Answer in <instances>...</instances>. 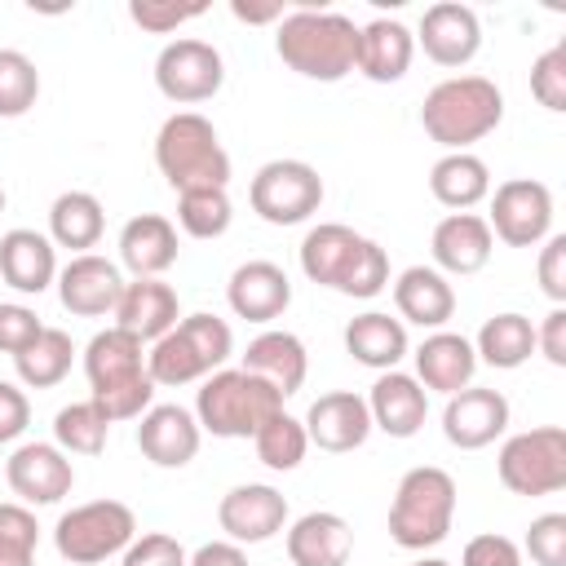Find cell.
<instances>
[{"instance_id":"6da1fadb","label":"cell","mask_w":566,"mask_h":566,"mask_svg":"<svg viewBox=\"0 0 566 566\" xmlns=\"http://www.w3.org/2000/svg\"><path fill=\"white\" fill-rule=\"evenodd\" d=\"M274 53L296 75L318 80V84H336L358 62V27H354V18H345L336 9L301 4V9H292V13L279 18V27H274Z\"/></svg>"},{"instance_id":"7a4b0ae2","label":"cell","mask_w":566,"mask_h":566,"mask_svg":"<svg viewBox=\"0 0 566 566\" xmlns=\"http://www.w3.org/2000/svg\"><path fill=\"white\" fill-rule=\"evenodd\" d=\"M301 270L310 283L332 287L340 296H376L389 283V256L376 239L340 226V221H323L301 239Z\"/></svg>"},{"instance_id":"3957f363","label":"cell","mask_w":566,"mask_h":566,"mask_svg":"<svg viewBox=\"0 0 566 566\" xmlns=\"http://www.w3.org/2000/svg\"><path fill=\"white\" fill-rule=\"evenodd\" d=\"M84 376H88L93 402L111 424L137 420L142 411L155 407V380L146 371L142 340L119 327H106L84 345Z\"/></svg>"},{"instance_id":"277c9868","label":"cell","mask_w":566,"mask_h":566,"mask_svg":"<svg viewBox=\"0 0 566 566\" xmlns=\"http://www.w3.org/2000/svg\"><path fill=\"white\" fill-rule=\"evenodd\" d=\"M504 119V93L486 75H451L424 93L420 124L447 150H469Z\"/></svg>"},{"instance_id":"5b68a950","label":"cell","mask_w":566,"mask_h":566,"mask_svg":"<svg viewBox=\"0 0 566 566\" xmlns=\"http://www.w3.org/2000/svg\"><path fill=\"white\" fill-rule=\"evenodd\" d=\"M155 164H159L164 181L177 195L199 190V186H221L226 190V181H230V155H226L212 119H203L199 111H177L159 124Z\"/></svg>"},{"instance_id":"8992f818","label":"cell","mask_w":566,"mask_h":566,"mask_svg":"<svg viewBox=\"0 0 566 566\" xmlns=\"http://www.w3.org/2000/svg\"><path fill=\"white\" fill-rule=\"evenodd\" d=\"M451 522H455V478L438 464L407 469L389 504V539L407 553H424L447 539Z\"/></svg>"},{"instance_id":"52a82bcc","label":"cell","mask_w":566,"mask_h":566,"mask_svg":"<svg viewBox=\"0 0 566 566\" xmlns=\"http://www.w3.org/2000/svg\"><path fill=\"white\" fill-rule=\"evenodd\" d=\"M279 411H283V398L243 367H221L203 376V389L195 398V420L212 438H252Z\"/></svg>"},{"instance_id":"ba28073f","label":"cell","mask_w":566,"mask_h":566,"mask_svg":"<svg viewBox=\"0 0 566 566\" xmlns=\"http://www.w3.org/2000/svg\"><path fill=\"white\" fill-rule=\"evenodd\" d=\"M234 349V336H230V323L217 318V314H186L177 318L172 332H164L150 354H146V371L155 385H190V380H203L212 371H221V363L230 358Z\"/></svg>"},{"instance_id":"9c48e42d","label":"cell","mask_w":566,"mask_h":566,"mask_svg":"<svg viewBox=\"0 0 566 566\" xmlns=\"http://www.w3.org/2000/svg\"><path fill=\"white\" fill-rule=\"evenodd\" d=\"M137 539V517L128 504L119 500H88L75 504L57 517L53 526V548L71 562V566H97L115 553H124Z\"/></svg>"},{"instance_id":"30bf717a","label":"cell","mask_w":566,"mask_h":566,"mask_svg":"<svg viewBox=\"0 0 566 566\" xmlns=\"http://www.w3.org/2000/svg\"><path fill=\"white\" fill-rule=\"evenodd\" d=\"M495 473L513 495H553V491H562L566 486V429L562 424H539V429L513 433L500 447Z\"/></svg>"},{"instance_id":"8fae6325","label":"cell","mask_w":566,"mask_h":566,"mask_svg":"<svg viewBox=\"0 0 566 566\" xmlns=\"http://www.w3.org/2000/svg\"><path fill=\"white\" fill-rule=\"evenodd\" d=\"M248 203L270 226L310 221L323 203V177L305 159H270L256 168V177L248 186Z\"/></svg>"},{"instance_id":"7c38bea8","label":"cell","mask_w":566,"mask_h":566,"mask_svg":"<svg viewBox=\"0 0 566 566\" xmlns=\"http://www.w3.org/2000/svg\"><path fill=\"white\" fill-rule=\"evenodd\" d=\"M491 239L509 248H535L553 234V190L535 177H509L491 195Z\"/></svg>"},{"instance_id":"4fadbf2b","label":"cell","mask_w":566,"mask_h":566,"mask_svg":"<svg viewBox=\"0 0 566 566\" xmlns=\"http://www.w3.org/2000/svg\"><path fill=\"white\" fill-rule=\"evenodd\" d=\"M221 84H226V62L208 40L181 35V40H168L155 57V88L177 106L208 102L221 93Z\"/></svg>"},{"instance_id":"5bb4252c","label":"cell","mask_w":566,"mask_h":566,"mask_svg":"<svg viewBox=\"0 0 566 566\" xmlns=\"http://www.w3.org/2000/svg\"><path fill=\"white\" fill-rule=\"evenodd\" d=\"M4 478H9V491L18 495V504H57L75 486L71 455L57 442H22L4 460Z\"/></svg>"},{"instance_id":"9a60e30c","label":"cell","mask_w":566,"mask_h":566,"mask_svg":"<svg viewBox=\"0 0 566 566\" xmlns=\"http://www.w3.org/2000/svg\"><path fill=\"white\" fill-rule=\"evenodd\" d=\"M305 438L318 447V451H332V455H345V451H358L367 438H371V411H367V398L354 394V389H332V394H318L305 411Z\"/></svg>"},{"instance_id":"2e32d148","label":"cell","mask_w":566,"mask_h":566,"mask_svg":"<svg viewBox=\"0 0 566 566\" xmlns=\"http://www.w3.org/2000/svg\"><path fill=\"white\" fill-rule=\"evenodd\" d=\"M217 522L230 535V544H265L287 526V500L265 482H243L221 495Z\"/></svg>"},{"instance_id":"e0dca14e","label":"cell","mask_w":566,"mask_h":566,"mask_svg":"<svg viewBox=\"0 0 566 566\" xmlns=\"http://www.w3.org/2000/svg\"><path fill=\"white\" fill-rule=\"evenodd\" d=\"M504 429H509V398H504L500 389L469 385V389L451 394L447 407H442V433H447V442L460 447V451H482V447H491Z\"/></svg>"},{"instance_id":"ac0fdd59","label":"cell","mask_w":566,"mask_h":566,"mask_svg":"<svg viewBox=\"0 0 566 566\" xmlns=\"http://www.w3.org/2000/svg\"><path fill=\"white\" fill-rule=\"evenodd\" d=\"M416 44L424 49L429 62L438 66H464L478 57L482 49V22L469 4L460 0H438L424 9L420 18V31H416Z\"/></svg>"},{"instance_id":"d6986e66","label":"cell","mask_w":566,"mask_h":566,"mask_svg":"<svg viewBox=\"0 0 566 566\" xmlns=\"http://www.w3.org/2000/svg\"><path fill=\"white\" fill-rule=\"evenodd\" d=\"M124 292V274L115 261L97 256V252H80L57 270V301L62 310L80 314V318H102L115 314V301Z\"/></svg>"},{"instance_id":"ffe728a7","label":"cell","mask_w":566,"mask_h":566,"mask_svg":"<svg viewBox=\"0 0 566 566\" xmlns=\"http://www.w3.org/2000/svg\"><path fill=\"white\" fill-rule=\"evenodd\" d=\"M137 447L150 464L159 469H181L199 455V442H203V429L195 420V411L177 407V402H155L150 411L137 416Z\"/></svg>"},{"instance_id":"44dd1931","label":"cell","mask_w":566,"mask_h":566,"mask_svg":"<svg viewBox=\"0 0 566 566\" xmlns=\"http://www.w3.org/2000/svg\"><path fill=\"white\" fill-rule=\"evenodd\" d=\"M367 411H371V429L389 433V438H416L424 416H429V394L416 376L407 371H380L371 394H367Z\"/></svg>"},{"instance_id":"7402d4cb","label":"cell","mask_w":566,"mask_h":566,"mask_svg":"<svg viewBox=\"0 0 566 566\" xmlns=\"http://www.w3.org/2000/svg\"><path fill=\"white\" fill-rule=\"evenodd\" d=\"M429 252H433V270H447V274H478V270L491 261L495 239H491L486 217H478V212H447V217L433 226Z\"/></svg>"},{"instance_id":"603a6c76","label":"cell","mask_w":566,"mask_h":566,"mask_svg":"<svg viewBox=\"0 0 566 566\" xmlns=\"http://www.w3.org/2000/svg\"><path fill=\"white\" fill-rule=\"evenodd\" d=\"M181 318V305H177V292L164 283V279H133L124 283L119 301H115V327L137 336L142 345L159 340L164 332H172Z\"/></svg>"},{"instance_id":"cb8c5ba5","label":"cell","mask_w":566,"mask_h":566,"mask_svg":"<svg viewBox=\"0 0 566 566\" xmlns=\"http://www.w3.org/2000/svg\"><path fill=\"white\" fill-rule=\"evenodd\" d=\"M226 301L239 318L270 323L292 305V279L274 261H243L226 283Z\"/></svg>"},{"instance_id":"d4e9b609","label":"cell","mask_w":566,"mask_h":566,"mask_svg":"<svg viewBox=\"0 0 566 566\" xmlns=\"http://www.w3.org/2000/svg\"><path fill=\"white\" fill-rule=\"evenodd\" d=\"M0 279L22 292V296H40L53 279H57V252L53 239L40 230H4L0 234Z\"/></svg>"},{"instance_id":"484cf974","label":"cell","mask_w":566,"mask_h":566,"mask_svg":"<svg viewBox=\"0 0 566 566\" xmlns=\"http://www.w3.org/2000/svg\"><path fill=\"white\" fill-rule=\"evenodd\" d=\"M354 553V531L340 513L314 509L287 526V562L292 566H345Z\"/></svg>"},{"instance_id":"4316f807","label":"cell","mask_w":566,"mask_h":566,"mask_svg":"<svg viewBox=\"0 0 566 566\" xmlns=\"http://www.w3.org/2000/svg\"><path fill=\"white\" fill-rule=\"evenodd\" d=\"M473 371H478V354H473V340H464L460 332H433L420 340L416 349V380L438 394H460L473 385Z\"/></svg>"},{"instance_id":"83f0119b","label":"cell","mask_w":566,"mask_h":566,"mask_svg":"<svg viewBox=\"0 0 566 566\" xmlns=\"http://www.w3.org/2000/svg\"><path fill=\"white\" fill-rule=\"evenodd\" d=\"M416 53V35L398 22V18H371L367 27H358V62L354 71L367 75L371 84H394L407 75Z\"/></svg>"},{"instance_id":"f1b7e54d","label":"cell","mask_w":566,"mask_h":566,"mask_svg":"<svg viewBox=\"0 0 566 566\" xmlns=\"http://www.w3.org/2000/svg\"><path fill=\"white\" fill-rule=\"evenodd\" d=\"M243 371L261 376L279 398H292V394L305 385L310 354H305L301 336L270 327V332H261V336L248 345V354H243Z\"/></svg>"},{"instance_id":"f546056e","label":"cell","mask_w":566,"mask_h":566,"mask_svg":"<svg viewBox=\"0 0 566 566\" xmlns=\"http://www.w3.org/2000/svg\"><path fill=\"white\" fill-rule=\"evenodd\" d=\"M394 305H398V314L407 323L442 332V323L455 314V287L433 265H407L394 279Z\"/></svg>"},{"instance_id":"4dcf8cb0","label":"cell","mask_w":566,"mask_h":566,"mask_svg":"<svg viewBox=\"0 0 566 566\" xmlns=\"http://www.w3.org/2000/svg\"><path fill=\"white\" fill-rule=\"evenodd\" d=\"M119 261L133 279H159L177 261V226L159 212H142L119 230Z\"/></svg>"},{"instance_id":"1f68e13d","label":"cell","mask_w":566,"mask_h":566,"mask_svg":"<svg viewBox=\"0 0 566 566\" xmlns=\"http://www.w3.org/2000/svg\"><path fill=\"white\" fill-rule=\"evenodd\" d=\"M345 349L354 363H363L371 371H394L407 358V327H402V318L367 310L345 323Z\"/></svg>"},{"instance_id":"d6a6232c","label":"cell","mask_w":566,"mask_h":566,"mask_svg":"<svg viewBox=\"0 0 566 566\" xmlns=\"http://www.w3.org/2000/svg\"><path fill=\"white\" fill-rule=\"evenodd\" d=\"M429 190L442 208L451 212H469L473 203H482L491 195V168L473 155V150H447L433 168H429Z\"/></svg>"},{"instance_id":"836d02e7","label":"cell","mask_w":566,"mask_h":566,"mask_svg":"<svg viewBox=\"0 0 566 566\" xmlns=\"http://www.w3.org/2000/svg\"><path fill=\"white\" fill-rule=\"evenodd\" d=\"M102 230H106V212H102L97 195H88V190H66V195L53 199V208H49V239H53L57 248H71V252L80 256V252L97 248Z\"/></svg>"},{"instance_id":"e575fe53","label":"cell","mask_w":566,"mask_h":566,"mask_svg":"<svg viewBox=\"0 0 566 566\" xmlns=\"http://www.w3.org/2000/svg\"><path fill=\"white\" fill-rule=\"evenodd\" d=\"M473 354H478V363L500 367V371L522 367L535 354V327H531V318L526 314H513V310L486 318L482 332H478V340H473Z\"/></svg>"},{"instance_id":"d590c367","label":"cell","mask_w":566,"mask_h":566,"mask_svg":"<svg viewBox=\"0 0 566 566\" xmlns=\"http://www.w3.org/2000/svg\"><path fill=\"white\" fill-rule=\"evenodd\" d=\"M71 363H75V345H71V336H66L62 327H44V332L13 358L18 380L31 385V389H53V385L71 371Z\"/></svg>"},{"instance_id":"8d00e7d4","label":"cell","mask_w":566,"mask_h":566,"mask_svg":"<svg viewBox=\"0 0 566 566\" xmlns=\"http://www.w3.org/2000/svg\"><path fill=\"white\" fill-rule=\"evenodd\" d=\"M106 433H111V420L102 416V407L93 398L71 402L53 416V442L66 455H97L106 447Z\"/></svg>"},{"instance_id":"74e56055","label":"cell","mask_w":566,"mask_h":566,"mask_svg":"<svg viewBox=\"0 0 566 566\" xmlns=\"http://www.w3.org/2000/svg\"><path fill=\"white\" fill-rule=\"evenodd\" d=\"M230 195L221 186H199V190H181L177 195V226L190 239H221L230 230Z\"/></svg>"},{"instance_id":"f35d334b","label":"cell","mask_w":566,"mask_h":566,"mask_svg":"<svg viewBox=\"0 0 566 566\" xmlns=\"http://www.w3.org/2000/svg\"><path fill=\"white\" fill-rule=\"evenodd\" d=\"M252 447H256V460H261L265 469L287 473V469H296V464L305 460L310 438H305V424H301L296 416L279 411V416H270V420L252 433Z\"/></svg>"},{"instance_id":"ab89813d","label":"cell","mask_w":566,"mask_h":566,"mask_svg":"<svg viewBox=\"0 0 566 566\" xmlns=\"http://www.w3.org/2000/svg\"><path fill=\"white\" fill-rule=\"evenodd\" d=\"M40 97V71L22 49H0V119H18Z\"/></svg>"},{"instance_id":"60d3db41","label":"cell","mask_w":566,"mask_h":566,"mask_svg":"<svg viewBox=\"0 0 566 566\" xmlns=\"http://www.w3.org/2000/svg\"><path fill=\"white\" fill-rule=\"evenodd\" d=\"M35 548H40L35 513L18 500L0 504V566H35Z\"/></svg>"},{"instance_id":"b9f144b4","label":"cell","mask_w":566,"mask_h":566,"mask_svg":"<svg viewBox=\"0 0 566 566\" xmlns=\"http://www.w3.org/2000/svg\"><path fill=\"white\" fill-rule=\"evenodd\" d=\"M531 93L544 111H566V40L531 62Z\"/></svg>"},{"instance_id":"7bdbcfd3","label":"cell","mask_w":566,"mask_h":566,"mask_svg":"<svg viewBox=\"0 0 566 566\" xmlns=\"http://www.w3.org/2000/svg\"><path fill=\"white\" fill-rule=\"evenodd\" d=\"M526 553L535 566H566V513H544L526 531Z\"/></svg>"},{"instance_id":"ee69618b","label":"cell","mask_w":566,"mask_h":566,"mask_svg":"<svg viewBox=\"0 0 566 566\" xmlns=\"http://www.w3.org/2000/svg\"><path fill=\"white\" fill-rule=\"evenodd\" d=\"M199 13H203V4H164V0H133L128 4V18L142 31H155V35H168V31H177L181 22H190Z\"/></svg>"},{"instance_id":"f6af8a7d","label":"cell","mask_w":566,"mask_h":566,"mask_svg":"<svg viewBox=\"0 0 566 566\" xmlns=\"http://www.w3.org/2000/svg\"><path fill=\"white\" fill-rule=\"evenodd\" d=\"M40 332H44V323L35 318V310H27L18 301H0V354L18 358Z\"/></svg>"},{"instance_id":"bcb514c9","label":"cell","mask_w":566,"mask_h":566,"mask_svg":"<svg viewBox=\"0 0 566 566\" xmlns=\"http://www.w3.org/2000/svg\"><path fill=\"white\" fill-rule=\"evenodd\" d=\"M186 562L190 557H186V548L172 535L150 531V535H142V539H133L124 548V562L119 566H186Z\"/></svg>"},{"instance_id":"7dc6e473","label":"cell","mask_w":566,"mask_h":566,"mask_svg":"<svg viewBox=\"0 0 566 566\" xmlns=\"http://www.w3.org/2000/svg\"><path fill=\"white\" fill-rule=\"evenodd\" d=\"M539 287L553 305L566 301V234H548L544 248H539Z\"/></svg>"},{"instance_id":"c3c4849f","label":"cell","mask_w":566,"mask_h":566,"mask_svg":"<svg viewBox=\"0 0 566 566\" xmlns=\"http://www.w3.org/2000/svg\"><path fill=\"white\" fill-rule=\"evenodd\" d=\"M460 566H522V553L509 535H473L460 553Z\"/></svg>"},{"instance_id":"681fc988","label":"cell","mask_w":566,"mask_h":566,"mask_svg":"<svg viewBox=\"0 0 566 566\" xmlns=\"http://www.w3.org/2000/svg\"><path fill=\"white\" fill-rule=\"evenodd\" d=\"M535 349H539L553 367H566V310H562V305H553V310L544 314V323L535 327Z\"/></svg>"},{"instance_id":"f907efd6","label":"cell","mask_w":566,"mask_h":566,"mask_svg":"<svg viewBox=\"0 0 566 566\" xmlns=\"http://www.w3.org/2000/svg\"><path fill=\"white\" fill-rule=\"evenodd\" d=\"M27 420H31V402H27V394H22L18 385L0 380V438L13 442V438L27 429Z\"/></svg>"},{"instance_id":"816d5d0a","label":"cell","mask_w":566,"mask_h":566,"mask_svg":"<svg viewBox=\"0 0 566 566\" xmlns=\"http://www.w3.org/2000/svg\"><path fill=\"white\" fill-rule=\"evenodd\" d=\"M186 566H248V557H243L239 544H230V539H212V544H199V548L190 553Z\"/></svg>"},{"instance_id":"f5cc1de1","label":"cell","mask_w":566,"mask_h":566,"mask_svg":"<svg viewBox=\"0 0 566 566\" xmlns=\"http://www.w3.org/2000/svg\"><path fill=\"white\" fill-rule=\"evenodd\" d=\"M230 13L248 27H261V22H279L283 18V0H265V4H248V0H230Z\"/></svg>"},{"instance_id":"db71d44e","label":"cell","mask_w":566,"mask_h":566,"mask_svg":"<svg viewBox=\"0 0 566 566\" xmlns=\"http://www.w3.org/2000/svg\"><path fill=\"white\" fill-rule=\"evenodd\" d=\"M416 566H451V562H442V557H424V562H416Z\"/></svg>"},{"instance_id":"11a10c76","label":"cell","mask_w":566,"mask_h":566,"mask_svg":"<svg viewBox=\"0 0 566 566\" xmlns=\"http://www.w3.org/2000/svg\"><path fill=\"white\" fill-rule=\"evenodd\" d=\"M0 212H4V190H0Z\"/></svg>"},{"instance_id":"9f6ffc18","label":"cell","mask_w":566,"mask_h":566,"mask_svg":"<svg viewBox=\"0 0 566 566\" xmlns=\"http://www.w3.org/2000/svg\"><path fill=\"white\" fill-rule=\"evenodd\" d=\"M0 447H4V438H0Z\"/></svg>"}]
</instances>
